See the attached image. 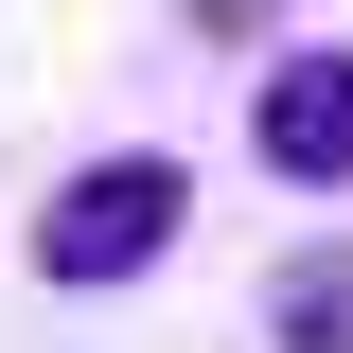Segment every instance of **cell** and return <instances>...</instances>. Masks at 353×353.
I'll use <instances>...</instances> for the list:
<instances>
[{"label":"cell","instance_id":"6da1fadb","mask_svg":"<svg viewBox=\"0 0 353 353\" xmlns=\"http://www.w3.org/2000/svg\"><path fill=\"white\" fill-rule=\"evenodd\" d=\"M176 230H194V176L176 159H88V176H53V212H36V283L106 301V283H141Z\"/></svg>","mask_w":353,"mask_h":353},{"label":"cell","instance_id":"7a4b0ae2","mask_svg":"<svg viewBox=\"0 0 353 353\" xmlns=\"http://www.w3.org/2000/svg\"><path fill=\"white\" fill-rule=\"evenodd\" d=\"M248 141H265V176H301V194H353V53H283Z\"/></svg>","mask_w":353,"mask_h":353},{"label":"cell","instance_id":"3957f363","mask_svg":"<svg viewBox=\"0 0 353 353\" xmlns=\"http://www.w3.org/2000/svg\"><path fill=\"white\" fill-rule=\"evenodd\" d=\"M265 336L283 353H353V248H283L265 265Z\"/></svg>","mask_w":353,"mask_h":353},{"label":"cell","instance_id":"277c9868","mask_svg":"<svg viewBox=\"0 0 353 353\" xmlns=\"http://www.w3.org/2000/svg\"><path fill=\"white\" fill-rule=\"evenodd\" d=\"M265 18H283V0H194V36H265Z\"/></svg>","mask_w":353,"mask_h":353}]
</instances>
